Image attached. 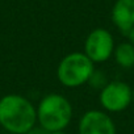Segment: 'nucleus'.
I'll return each instance as SVG.
<instances>
[{
	"instance_id": "obj_1",
	"label": "nucleus",
	"mask_w": 134,
	"mask_h": 134,
	"mask_svg": "<svg viewBox=\"0 0 134 134\" xmlns=\"http://www.w3.org/2000/svg\"><path fill=\"white\" fill-rule=\"evenodd\" d=\"M37 108L24 96L9 93L0 99V126L12 134H25L36 126Z\"/></svg>"
},
{
	"instance_id": "obj_2",
	"label": "nucleus",
	"mask_w": 134,
	"mask_h": 134,
	"mask_svg": "<svg viewBox=\"0 0 134 134\" xmlns=\"http://www.w3.org/2000/svg\"><path fill=\"white\" fill-rule=\"evenodd\" d=\"M72 120V105L59 93H49L37 107V122L49 133L64 130Z\"/></svg>"
},
{
	"instance_id": "obj_3",
	"label": "nucleus",
	"mask_w": 134,
	"mask_h": 134,
	"mask_svg": "<svg viewBox=\"0 0 134 134\" xmlns=\"http://www.w3.org/2000/svg\"><path fill=\"white\" fill-rule=\"evenodd\" d=\"M95 72V63L84 54L74 51L62 58L57 69V78L64 87L76 88L90 82Z\"/></svg>"
},
{
	"instance_id": "obj_4",
	"label": "nucleus",
	"mask_w": 134,
	"mask_h": 134,
	"mask_svg": "<svg viewBox=\"0 0 134 134\" xmlns=\"http://www.w3.org/2000/svg\"><path fill=\"white\" fill-rule=\"evenodd\" d=\"M99 100L104 110L110 113L122 112L133 101V90L127 83L121 80L108 82L101 88Z\"/></svg>"
},
{
	"instance_id": "obj_5",
	"label": "nucleus",
	"mask_w": 134,
	"mask_h": 134,
	"mask_svg": "<svg viewBox=\"0 0 134 134\" xmlns=\"http://www.w3.org/2000/svg\"><path fill=\"white\" fill-rule=\"evenodd\" d=\"M114 51V40L109 30L103 28L93 29L86 38L84 54L93 63H103L108 60Z\"/></svg>"
},
{
	"instance_id": "obj_6",
	"label": "nucleus",
	"mask_w": 134,
	"mask_h": 134,
	"mask_svg": "<svg viewBox=\"0 0 134 134\" xmlns=\"http://www.w3.org/2000/svg\"><path fill=\"white\" fill-rule=\"evenodd\" d=\"M79 134H117L116 124L112 117L99 109L87 110L79 120Z\"/></svg>"
},
{
	"instance_id": "obj_7",
	"label": "nucleus",
	"mask_w": 134,
	"mask_h": 134,
	"mask_svg": "<svg viewBox=\"0 0 134 134\" xmlns=\"http://www.w3.org/2000/svg\"><path fill=\"white\" fill-rule=\"evenodd\" d=\"M112 21L121 33L127 34L134 28V0H117L112 9Z\"/></svg>"
},
{
	"instance_id": "obj_8",
	"label": "nucleus",
	"mask_w": 134,
	"mask_h": 134,
	"mask_svg": "<svg viewBox=\"0 0 134 134\" xmlns=\"http://www.w3.org/2000/svg\"><path fill=\"white\" fill-rule=\"evenodd\" d=\"M114 59L116 63L122 69H131L134 66V45L130 42H122L114 47Z\"/></svg>"
},
{
	"instance_id": "obj_9",
	"label": "nucleus",
	"mask_w": 134,
	"mask_h": 134,
	"mask_svg": "<svg viewBox=\"0 0 134 134\" xmlns=\"http://www.w3.org/2000/svg\"><path fill=\"white\" fill-rule=\"evenodd\" d=\"M25 134H50V133H49V131H46L45 129H42L41 126H40V127H36V126H34L32 130H29V131H28V133H25Z\"/></svg>"
},
{
	"instance_id": "obj_10",
	"label": "nucleus",
	"mask_w": 134,
	"mask_h": 134,
	"mask_svg": "<svg viewBox=\"0 0 134 134\" xmlns=\"http://www.w3.org/2000/svg\"><path fill=\"white\" fill-rule=\"evenodd\" d=\"M126 36H127V38H129V42H130L131 45H134V28H133Z\"/></svg>"
},
{
	"instance_id": "obj_11",
	"label": "nucleus",
	"mask_w": 134,
	"mask_h": 134,
	"mask_svg": "<svg viewBox=\"0 0 134 134\" xmlns=\"http://www.w3.org/2000/svg\"><path fill=\"white\" fill-rule=\"evenodd\" d=\"M50 134H66L63 130H60V131H53V133H50Z\"/></svg>"
},
{
	"instance_id": "obj_12",
	"label": "nucleus",
	"mask_w": 134,
	"mask_h": 134,
	"mask_svg": "<svg viewBox=\"0 0 134 134\" xmlns=\"http://www.w3.org/2000/svg\"><path fill=\"white\" fill-rule=\"evenodd\" d=\"M133 104H134V88H133V101H131Z\"/></svg>"
}]
</instances>
